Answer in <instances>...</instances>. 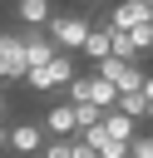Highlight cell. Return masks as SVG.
Listing matches in <instances>:
<instances>
[{"label": "cell", "instance_id": "obj_1", "mask_svg": "<svg viewBox=\"0 0 153 158\" xmlns=\"http://www.w3.org/2000/svg\"><path fill=\"white\" fill-rule=\"evenodd\" d=\"M74 79H79L74 54H69V49H59L49 64H39V69H30V74H25V89H35V94H64Z\"/></svg>", "mask_w": 153, "mask_h": 158}, {"label": "cell", "instance_id": "obj_2", "mask_svg": "<svg viewBox=\"0 0 153 158\" xmlns=\"http://www.w3.org/2000/svg\"><path fill=\"white\" fill-rule=\"evenodd\" d=\"M49 35H54V44H59V49L79 54V49H84V40L94 35V20H89V15H54V20H49Z\"/></svg>", "mask_w": 153, "mask_h": 158}, {"label": "cell", "instance_id": "obj_3", "mask_svg": "<svg viewBox=\"0 0 153 158\" xmlns=\"http://www.w3.org/2000/svg\"><path fill=\"white\" fill-rule=\"evenodd\" d=\"M30 64H25V40H20V25L15 30H0V84H15L25 79Z\"/></svg>", "mask_w": 153, "mask_h": 158}, {"label": "cell", "instance_id": "obj_4", "mask_svg": "<svg viewBox=\"0 0 153 158\" xmlns=\"http://www.w3.org/2000/svg\"><path fill=\"white\" fill-rule=\"evenodd\" d=\"M20 40H25V64H30V69H39V64H49V59L59 54L49 25H20Z\"/></svg>", "mask_w": 153, "mask_h": 158}, {"label": "cell", "instance_id": "obj_5", "mask_svg": "<svg viewBox=\"0 0 153 158\" xmlns=\"http://www.w3.org/2000/svg\"><path fill=\"white\" fill-rule=\"evenodd\" d=\"M94 69H99L104 79H114L118 94H123V89H143V79H148V74H143V59H123V54H109V59H99Z\"/></svg>", "mask_w": 153, "mask_h": 158}, {"label": "cell", "instance_id": "obj_6", "mask_svg": "<svg viewBox=\"0 0 153 158\" xmlns=\"http://www.w3.org/2000/svg\"><path fill=\"white\" fill-rule=\"evenodd\" d=\"M44 143H49V133H44L39 118H20V123H10V153H20V158H39Z\"/></svg>", "mask_w": 153, "mask_h": 158}, {"label": "cell", "instance_id": "obj_7", "mask_svg": "<svg viewBox=\"0 0 153 158\" xmlns=\"http://www.w3.org/2000/svg\"><path fill=\"white\" fill-rule=\"evenodd\" d=\"M39 123H44L49 138H74V133H79V114H74L69 99H64V104H49V109L39 114Z\"/></svg>", "mask_w": 153, "mask_h": 158}, {"label": "cell", "instance_id": "obj_8", "mask_svg": "<svg viewBox=\"0 0 153 158\" xmlns=\"http://www.w3.org/2000/svg\"><path fill=\"white\" fill-rule=\"evenodd\" d=\"M114 30H138V25H153V0H118L114 15H109Z\"/></svg>", "mask_w": 153, "mask_h": 158}, {"label": "cell", "instance_id": "obj_9", "mask_svg": "<svg viewBox=\"0 0 153 158\" xmlns=\"http://www.w3.org/2000/svg\"><path fill=\"white\" fill-rule=\"evenodd\" d=\"M114 35H118V30H114L109 20H104V25H94V35L84 40V49H79V54H84L89 64H99V59H109V54H114Z\"/></svg>", "mask_w": 153, "mask_h": 158}, {"label": "cell", "instance_id": "obj_10", "mask_svg": "<svg viewBox=\"0 0 153 158\" xmlns=\"http://www.w3.org/2000/svg\"><path fill=\"white\" fill-rule=\"evenodd\" d=\"M54 15V0H15V25H49Z\"/></svg>", "mask_w": 153, "mask_h": 158}, {"label": "cell", "instance_id": "obj_11", "mask_svg": "<svg viewBox=\"0 0 153 158\" xmlns=\"http://www.w3.org/2000/svg\"><path fill=\"white\" fill-rule=\"evenodd\" d=\"M104 133H114V138H138V118L133 114H123V109H104Z\"/></svg>", "mask_w": 153, "mask_h": 158}, {"label": "cell", "instance_id": "obj_12", "mask_svg": "<svg viewBox=\"0 0 153 158\" xmlns=\"http://www.w3.org/2000/svg\"><path fill=\"white\" fill-rule=\"evenodd\" d=\"M114 109H123V114H133V118H148V94H143V89H123Z\"/></svg>", "mask_w": 153, "mask_h": 158}, {"label": "cell", "instance_id": "obj_13", "mask_svg": "<svg viewBox=\"0 0 153 158\" xmlns=\"http://www.w3.org/2000/svg\"><path fill=\"white\" fill-rule=\"evenodd\" d=\"M94 84H99V69H94V74H79V79L64 89V99H74V104H89V99H94Z\"/></svg>", "mask_w": 153, "mask_h": 158}, {"label": "cell", "instance_id": "obj_14", "mask_svg": "<svg viewBox=\"0 0 153 158\" xmlns=\"http://www.w3.org/2000/svg\"><path fill=\"white\" fill-rule=\"evenodd\" d=\"M74 158H99V148H94L84 133H74Z\"/></svg>", "mask_w": 153, "mask_h": 158}, {"label": "cell", "instance_id": "obj_15", "mask_svg": "<svg viewBox=\"0 0 153 158\" xmlns=\"http://www.w3.org/2000/svg\"><path fill=\"white\" fill-rule=\"evenodd\" d=\"M133 158H153V133H138L133 138Z\"/></svg>", "mask_w": 153, "mask_h": 158}, {"label": "cell", "instance_id": "obj_16", "mask_svg": "<svg viewBox=\"0 0 153 158\" xmlns=\"http://www.w3.org/2000/svg\"><path fill=\"white\" fill-rule=\"evenodd\" d=\"M5 109H10V84H0V118H5Z\"/></svg>", "mask_w": 153, "mask_h": 158}, {"label": "cell", "instance_id": "obj_17", "mask_svg": "<svg viewBox=\"0 0 153 158\" xmlns=\"http://www.w3.org/2000/svg\"><path fill=\"white\" fill-rule=\"evenodd\" d=\"M0 148H10V123L0 118Z\"/></svg>", "mask_w": 153, "mask_h": 158}, {"label": "cell", "instance_id": "obj_18", "mask_svg": "<svg viewBox=\"0 0 153 158\" xmlns=\"http://www.w3.org/2000/svg\"><path fill=\"white\" fill-rule=\"evenodd\" d=\"M143 94H148V104H153V74H148V79H143Z\"/></svg>", "mask_w": 153, "mask_h": 158}, {"label": "cell", "instance_id": "obj_19", "mask_svg": "<svg viewBox=\"0 0 153 158\" xmlns=\"http://www.w3.org/2000/svg\"><path fill=\"white\" fill-rule=\"evenodd\" d=\"M148 123H153V104H148Z\"/></svg>", "mask_w": 153, "mask_h": 158}]
</instances>
